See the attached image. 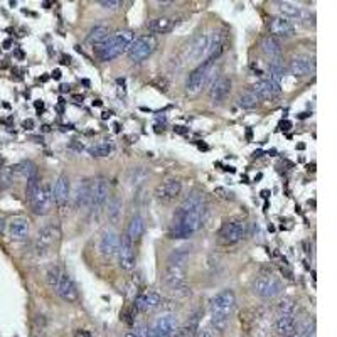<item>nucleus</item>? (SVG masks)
<instances>
[{
    "instance_id": "f257e3e1",
    "label": "nucleus",
    "mask_w": 337,
    "mask_h": 337,
    "mask_svg": "<svg viewBox=\"0 0 337 337\" xmlns=\"http://www.w3.org/2000/svg\"><path fill=\"white\" fill-rule=\"evenodd\" d=\"M204 199L199 192H192L184 203L181 204L179 209L174 212L172 224H170V238L176 239H185L191 238L199 231L204 221Z\"/></svg>"
},
{
    "instance_id": "f03ea898",
    "label": "nucleus",
    "mask_w": 337,
    "mask_h": 337,
    "mask_svg": "<svg viewBox=\"0 0 337 337\" xmlns=\"http://www.w3.org/2000/svg\"><path fill=\"white\" fill-rule=\"evenodd\" d=\"M135 39V34L131 30H118L115 34H110L104 41L100 44L93 46V52L103 63L117 59L118 56H122L123 52H127L130 42Z\"/></svg>"
},
{
    "instance_id": "7ed1b4c3",
    "label": "nucleus",
    "mask_w": 337,
    "mask_h": 337,
    "mask_svg": "<svg viewBox=\"0 0 337 337\" xmlns=\"http://www.w3.org/2000/svg\"><path fill=\"white\" fill-rule=\"evenodd\" d=\"M162 278H164V285L167 286V290L176 295L185 297L191 293V286L187 285V277H185V266L167 261Z\"/></svg>"
},
{
    "instance_id": "20e7f679",
    "label": "nucleus",
    "mask_w": 337,
    "mask_h": 337,
    "mask_svg": "<svg viewBox=\"0 0 337 337\" xmlns=\"http://www.w3.org/2000/svg\"><path fill=\"white\" fill-rule=\"evenodd\" d=\"M216 69V57H207L206 61H203L194 71H191V75L187 76L185 81V91L189 95H197L203 91V88L207 84V81L211 79L212 73Z\"/></svg>"
},
{
    "instance_id": "39448f33",
    "label": "nucleus",
    "mask_w": 337,
    "mask_h": 337,
    "mask_svg": "<svg viewBox=\"0 0 337 337\" xmlns=\"http://www.w3.org/2000/svg\"><path fill=\"white\" fill-rule=\"evenodd\" d=\"M157 49V39L152 34H143V36L135 37L130 42L127 54H129L131 63H142L149 56H152Z\"/></svg>"
},
{
    "instance_id": "423d86ee",
    "label": "nucleus",
    "mask_w": 337,
    "mask_h": 337,
    "mask_svg": "<svg viewBox=\"0 0 337 337\" xmlns=\"http://www.w3.org/2000/svg\"><path fill=\"white\" fill-rule=\"evenodd\" d=\"M251 290H253L255 295L261 297V298H275L282 293L284 290V284L278 277H275L272 273H265V275H258L257 278L251 284Z\"/></svg>"
},
{
    "instance_id": "0eeeda50",
    "label": "nucleus",
    "mask_w": 337,
    "mask_h": 337,
    "mask_svg": "<svg viewBox=\"0 0 337 337\" xmlns=\"http://www.w3.org/2000/svg\"><path fill=\"white\" fill-rule=\"evenodd\" d=\"M59 239H61L59 226H57V224H46L44 228H41L39 233L36 236V243H34L36 255L37 257L48 255L49 251L59 243Z\"/></svg>"
},
{
    "instance_id": "6e6552de",
    "label": "nucleus",
    "mask_w": 337,
    "mask_h": 337,
    "mask_svg": "<svg viewBox=\"0 0 337 337\" xmlns=\"http://www.w3.org/2000/svg\"><path fill=\"white\" fill-rule=\"evenodd\" d=\"M211 315H221V317H228L230 319L233 315L234 309H236V295L231 288L221 290L219 293H216L211 298Z\"/></svg>"
},
{
    "instance_id": "1a4fd4ad",
    "label": "nucleus",
    "mask_w": 337,
    "mask_h": 337,
    "mask_svg": "<svg viewBox=\"0 0 337 337\" xmlns=\"http://www.w3.org/2000/svg\"><path fill=\"white\" fill-rule=\"evenodd\" d=\"M275 5H277L278 12L282 14L280 17L288 19L290 22L297 21V22H302V24H305V26H309V27L315 24V17H313V14H311L309 10H305L304 7L297 5V3H292V2H275Z\"/></svg>"
},
{
    "instance_id": "9d476101",
    "label": "nucleus",
    "mask_w": 337,
    "mask_h": 337,
    "mask_svg": "<svg viewBox=\"0 0 337 337\" xmlns=\"http://www.w3.org/2000/svg\"><path fill=\"white\" fill-rule=\"evenodd\" d=\"M246 234V226L241 219H228L221 224L218 236L224 245H234L241 241Z\"/></svg>"
},
{
    "instance_id": "9b49d317",
    "label": "nucleus",
    "mask_w": 337,
    "mask_h": 337,
    "mask_svg": "<svg viewBox=\"0 0 337 337\" xmlns=\"http://www.w3.org/2000/svg\"><path fill=\"white\" fill-rule=\"evenodd\" d=\"M30 203V207H32V211L36 212V214L39 216H44L49 212V209L52 206V187L49 182H44V184H41V187L37 189V192L34 194L32 199L29 201Z\"/></svg>"
},
{
    "instance_id": "f8f14e48",
    "label": "nucleus",
    "mask_w": 337,
    "mask_h": 337,
    "mask_svg": "<svg viewBox=\"0 0 337 337\" xmlns=\"http://www.w3.org/2000/svg\"><path fill=\"white\" fill-rule=\"evenodd\" d=\"M108 196H110V184L106 179L98 177V179L90 182V203L88 207L91 209H100L106 204Z\"/></svg>"
},
{
    "instance_id": "ddd939ff",
    "label": "nucleus",
    "mask_w": 337,
    "mask_h": 337,
    "mask_svg": "<svg viewBox=\"0 0 337 337\" xmlns=\"http://www.w3.org/2000/svg\"><path fill=\"white\" fill-rule=\"evenodd\" d=\"M54 292L63 298L64 302H68V304H75V302L79 300L78 285H76V282L73 280V278L69 277L66 272L61 273L59 280H57L56 286H54Z\"/></svg>"
},
{
    "instance_id": "4468645a",
    "label": "nucleus",
    "mask_w": 337,
    "mask_h": 337,
    "mask_svg": "<svg viewBox=\"0 0 337 337\" xmlns=\"http://www.w3.org/2000/svg\"><path fill=\"white\" fill-rule=\"evenodd\" d=\"M150 329V337H172L179 329V320L176 315H162L158 317Z\"/></svg>"
},
{
    "instance_id": "2eb2a0df",
    "label": "nucleus",
    "mask_w": 337,
    "mask_h": 337,
    "mask_svg": "<svg viewBox=\"0 0 337 337\" xmlns=\"http://www.w3.org/2000/svg\"><path fill=\"white\" fill-rule=\"evenodd\" d=\"M133 248L135 246H133V243H131V239L127 234H123L122 239H120L117 258H118L120 268L125 270V272H131V270L135 268V250Z\"/></svg>"
},
{
    "instance_id": "dca6fc26",
    "label": "nucleus",
    "mask_w": 337,
    "mask_h": 337,
    "mask_svg": "<svg viewBox=\"0 0 337 337\" xmlns=\"http://www.w3.org/2000/svg\"><path fill=\"white\" fill-rule=\"evenodd\" d=\"M120 246V236L113 230H104L98 241V251L104 259H111L117 257Z\"/></svg>"
},
{
    "instance_id": "f3484780",
    "label": "nucleus",
    "mask_w": 337,
    "mask_h": 337,
    "mask_svg": "<svg viewBox=\"0 0 337 337\" xmlns=\"http://www.w3.org/2000/svg\"><path fill=\"white\" fill-rule=\"evenodd\" d=\"M69 196H71V184H69V177L66 174H61L56 179L52 189V201L56 203V206L59 207V211L64 214V207L69 203Z\"/></svg>"
},
{
    "instance_id": "a211bd4d",
    "label": "nucleus",
    "mask_w": 337,
    "mask_h": 337,
    "mask_svg": "<svg viewBox=\"0 0 337 337\" xmlns=\"http://www.w3.org/2000/svg\"><path fill=\"white\" fill-rule=\"evenodd\" d=\"M133 305L138 312H154L162 307V297L154 290H145L135 297Z\"/></svg>"
},
{
    "instance_id": "6ab92c4d",
    "label": "nucleus",
    "mask_w": 337,
    "mask_h": 337,
    "mask_svg": "<svg viewBox=\"0 0 337 337\" xmlns=\"http://www.w3.org/2000/svg\"><path fill=\"white\" fill-rule=\"evenodd\" d=\"M182 191V182L179 179H167L157 185L156 197L160 203H172L179 197Z\"/></svg>"
},
{
    "instance_id": "aec40b11",
    "label": "nucleus",
    "mask_w": 337,
    "mask_h": 337,
    "mask_svg": "<svg viewBox=\"0 0 337 337\" xmlns=\"http://www.w3.org/2000/svg\"><path fill=\"white\" fill-rule=\"evenodd\" d=\"M288 69L295 78H304L315 71V57L311 56H297L292 57L288 63Z\"/></svg>"
},
{
    "instance_id": "412c9836",
    "label": "nucleus",
    "mask_w": 337,
    "mask_h": 337,
    "mask_svg": "<svg viewBox=\"0 0 337 337\" xmlns=\"http://www.w3.org/2000/svg\"><path fill=\"white\" fill-rule=\"evenodd\" d=\"M7 233H9L12 241H26L30 234V221L27 218H14L7 224Z\"/></svg>"
},
{
    "instance_id": "4be33fe9",
    "label": "nucleus",
    "mask_w": 337,
    "mask_h": 337,
    "mask_svg": "<svg viewBox=\"0 0 337 337\" xmlns=\"http://www.w3.org/2000/svg\"><path fill=\"white\" fill-rule=\"evenodd\" d=\"M268 30L275 39H278V37L288 39V37L295 36V26L285 17H273L268 24Z\"/></svg>"
},
{
    "instance_id": "5701e85b",
    "label": "nucleus",
    "mask_w": 337,
    "mask_h": 337,
    "mask_svg": "<svg viewBox=\"0 0 337 337\" xmlns=\"http://www.w3.org/2000/svg\"><path fill=\"white\" fill-rule=\"evenodd\" d=\"M231 86H233L231 79L226 78V76H221V78L216 79L214 83L211 84V88H209V98H211L214 103L223 102V100L231 93Z\"/></svg>"
},
{
    "instance_id": "b1692460",
    "label": "nucleus",
    "mask_w": 337,
    "mask_h": 337,
    "mask_svg": "<svg viewBox=\"0 0 337 337\" xmlns=\"http://www.w3.org/2000/svg\"><path fill=\"white\" fill-rule=\"evenodd\" d=\"M253 93L258 96V98L273 100V98H278V96H280L282 86L280 84H275L273 81H270V79H261L253 86Z\"/></svg>"
},
{
    "instance_id": "393cba45",
    "label": "nucleus",
    "mask_w": 337,
    "mask_h": 337,
    "mask_svg": "<svg viewBox=\"0 0 337 337\" xmlns=\"http://www.w3.org/2000/svg\"><path fill=\"white\" fill-rule=\"evenodd\" d=\"M204 56H207V34L197 36L185 51V57L189 61H201Z\"/></svg>"
},
{
    "instance_id": "a878e982",
    "label": "nucleus",
    "mask_w": 337,
    "mask_h": 337,
    "mask_svg": "<svg viewBox=\"0 0 337 337\" xmlns=\"http://www.w3.org/2000/svg\"><path fill=\"white\" fill-rule=\"evenodd\" d=\"M297 332V320L293 315H280L275 322V334L278 337H292Z\"/></svg>"
},
{
    "instance_id": "bb28decb",
    "label": "nucleus",
    "mask_w": 337,
    "mask_h": 337,
    "mask_svg": "<svg viewBox=\"0 0 337 337\" xmlns=\"http://www.w3.org/2000/svg\"><path fill=\"white\" fill-rule=\"evenodd\" d=\"M145 218H143L142 214H135L133 218L130 219L129 223V228H127V236L131 239V243H137L142 239V236L145 234Z\"/></svg>"
},
{
    "instance_id": "cd10ccee",
    "label": "nucleus",
    "mask_w": 337,
    "mask_h": 337,
    "mask_svg": "<svg viewBox=\"0 0 337 337\" xmlns=\"http://www.w3.org/2000/svg\"><path fill=\"white\" fill-rule=\"evenodd\" d=\"M176 22L177 21L174 17H156L152 21H149L147 29L154 34H169L176 27Z\"/></svg>"
},
{
    "instance_id": "c85d7f7f",
    "label": "nucleus",
    "mask_w": 337,
    "mask_h": 337,
    "mask_svg": "<svg viewBox=\"0 0 337 337\" xmlns=\"http://www.w3.org/2000/svg\"><path fill=\"white\" fill-rule=\"evenodd\" d=\"M108 203L106 207V218L110 219L111 224H118L122 219V211H123V199L120 196H113Z\"/></svg>"
},
{
    "instance_id": "c756f323",
    "label": "nucleus",
    "mask_w": 337,
    "mask_h": 337,
    "mask_svg": "<svg viewBox=\"0 0 337 337\" xmlns=\"http://www.w3.org/2000/svg\"><path fill=\"white\" fill-rule=\"evenodd\" d=\"M261 49L265 52L266 57H270V61L273 59H280L282 56V44L278 39H275L272 36H266L261 42Z\"/></svg>"
},
{
    "instance_id": "7c9ffc66",
    "label": "nucleus",
    "mask_w": 337,
    "mask_h": 337,
    "mask_svg": "<svg viewBox=\"0 0 337 337\" xmlns=\"http://www.w3.org/2000/svg\"><path fill=\"white\" fill-rule=\"evenodd\" d=\"M90 182L91 181H83L79 182L78 189H76L75 194V206L78 209L88 207V203H90Z\"/></svg>"
},
{
    "instance_id": "2f4dec72",
    "label": "nucleus",
    "mask_w": 337,
    "mask_h": 337,
    "mask_svg": "<svg viewBox=\"0 0 337 337\" xmlns=\"http://www.w3.org/2000/svg\"><path fill=\"white\" fill-rule=\"evenodd\" d=\"M10 169H12L14 174H21V176H24L27 181L37 176V165L34 164L32 160H22L21 164L14 165V167H10Z\"/></svg>"
},
{
    "instance_id": "473e14b6",
    "label": "nucleus",
    "mask_w": 337,
    "mask_h": 337,
    "mask_svg": "<svg viewBox=\"0 0 337 337\" xmlns=\"http://www.w3.org/2000/svg\"><path fill=\"white\" fill-rule=\"evenodd\" d=\"M110 36V29H108L106 26H95L93 29L90 30V34H88V42L90 44H100L102 41H104L106 37Z\"/></svg>"
},
{
    "instance_id": "72a5a7b5",
    "label": "nucleus",
    "mask_w": 337,
    "mask_h": 337,
    "mask_svg": "<svg viewBox=\"0 0 337 337\" xmlns=\"http://www.w3.org/2000/svg\"><path fill=\"white\" fill-rule=\"evenodd\" d=\"M270 81H273L275 84H280L282 83V78H284L285 75V68H284V63H282V59H273L270 61Z\"/></svg>"
},
{
    "instance_id": "f704fd0d",
    "label": "nucleus",
    "mask_w": 337,
    "mask_h": 337,
    "mask_svg": "<svg viewBox=\"0 0 337 337\" xmlns=\"http://www.w3.org/2000/svg\"><path fill=\"white\" fill-rule=\"evenodd\" d=\"M295 309H297V304L292 300V298H284V300H280L277 304L278 317L280 315H293V313H295Z\"/></svg>"
},
{
    "instance_id": "c9c22d12",
    "label": "nucleus",
    "mask_w": 337,
    "mask_h": 337,
    "mask_svg": "<svg viewBox=\"0 0 337 337\" xmlns=\"http://www.w3.org/2000/svg\"><path fill=\"white\" fill-rule=\"evenodd\" d=\"M88 152H90L93 157H108L111 152V145L103 140V142H98V143H95V145H91L90 149H88Z\"/></svg>"
},
{
    "instance_id": "e433bc0d",
    "label": "nucleus",
    "mask_w": 337,
    "mask_h": 337,
    "mask_svg": "<svg viewBox=\"0 0 337 337\" xmlns=\"http://www.w3.org/2000/svg\"><path fill=\"white\" fill-rule=\"evenodd\" d=\"M258 103H259V98H258L257 95H255L253 91L243 93V95L238 98V104H239V106H241V108H248V110H250V108H255Z\"/></svg>"
},
{
    "instance_id": "4c0bfd02",
    "label": "nucleus",
    "mask_w": 337,
    "mask_h": 337,
    "mask_svg": "<svg viewBox=\"0 0 337 337\" xmlns=\"http://www.w3.org/2000/svg\"><path fill=\"white\" fill-rule=\"evenodd\" d=\"M211 325L214 331L223 334V332L228 329V325H230V319H228V317H221V315H211Z\"/></svg>"
},
{
    "instance_id": "58836bf2",
    "label": "nucleus",
    "mask_w": 337,
    "mask_h": 337,
    "mask_svg": "<svg viewBox=\"0 0 337 337\" xmlns=\"http://www.w3.org/2000/svg\"><path fill=\"white\" fill-rule=\"evenodd\" d=\"M61 273H63V270L59 268V266H51V268L48 270V273H46V280H48V285L51 286V288L54 290V286H56L57 280H59Z\"/></svg>"
},
{
    "instance_id": "ea45409f",
    "label": "nucleus",
    "mask_w": 337,
    "mask_h": 337,
    "mask_svg": "<svg viewBox=\"0 0 337 337\" xmlns=\"http://www.w3.org/2000/svg\"><path fill=\"white\" fill-rule=\"evenodd\" d=\"M41 187V181H39V177H32V179H29L27 181V187H26V197H27V201H30L34 197V194L37 192V189Z\"/></svg>"
},
{
    "instance_id": "a19ab883",
    "label": "nucleus",
    "mask_w": 337,
    "mask_h": 337,
    "mask_svg": "<svg viewBox=\"0 0 337 337\" xmlns=\"http://www.w3.org/2000/svg\"><path fill=\"white\" fill-rule=\"evenodd\" d=\"M100 5L106 10H117L118 7H122V2L120 0H103V2H100Z\"/></svg>"
},
{
    "instance_id": "79ce46f5",
    "label": "nucleus",
    "mask_w": 337,
    "mask_h": 337,
    "mask_svg": "<svg viewBox=\"0 0 337 337\" xmlns=\"http://www.w3.org/2000/svg\"><path fill=\"white\" fill-rule=\"evenodd\" d=\"M196 337H212V332L209 331V329H203V331L199 329V332H197Z\"/></svg>"
},
{
    "instance_id": "37998d69",
    "label": "nucleus",
    "mask_w": 337,
    "mask_h": 337,
    "mask_svg": "<svg viewBox=\"0 0 337 337\" xmlns=\"http://www.w3.org/2000/svg\"><path fill=\"white\" fill-rule=\"evenodd\" d=\"M76 337H91V334L88 331H78V334H76Z\"/></svg>"
},
{
    "instance_id": "c03bdc74",
    "label": "nucleus",
    "mask_w": 337,
    "mask_h": 337,
    "mask_svg": "<svg viewBox=\"0 0 337 337\" xmlns=\"http://www.w3.org/2000/svg\"><path fill=\"white\" fill-rule=\"evenodd\" d=\"M174 131H177V133H187L189 130H185V127H176Z\"/></svg>"
},
{
    "instance_id": "a18cd8bd",
    "label": "nucleus",
    "mask_w": 337,
    "mask_h": 337,
    "mask_svg": "<svg viewBox=\"0 0 337 337\" xmlns=\"http://www.w3.org/2000/svg\"><path fill=\"white\" fill-rule=\"evenodd\" d=\"M282 130H290V127H292V123L290 122H282Z\"/></svg>"
},
{
    "instance_id": "49530a36",
    "label": "nucleus",
    "mask_w": 337,
    "mask_h": 337,
    "mask_svg": "<svg viewBox=\"0 0 337 337\" xmlns=\"http://www.w3.org/2000/svg\"><path fill=\"white\" fill-rule=\"evenodd\" d=\"M32 127H34L32 120H26V122H24V129H32Z\"/></svg>"
},
{
    "instance_id": "de8ad7c7",
    "label": "nucleus",
    "mask_w": 337,
    "mask_h": 337,
    "mask_svg": "<svg viewBox=\"0 0 337 337\" xmlns=\"http://www.w3.org/2000/svg\"><path fill=\"white\" fill-rule=\"evenodd\" d=\"M52 78H54V79H61V71H59V69L52 71Z\"/></svg>"
},
{
    "instance_id": "09e8293b",
    "label": "nucleus",
    "mask_w": 337,
    "mask_h": 337,
    "mask_svg": "<svg viewBox=\"0 0 337 337\" xmlns=\"http://www.w3.org/2000/svg\"><path fill=\"white\" fill-rule=\"evenodd\" d=\"M61 59H63V61H61L63 64H69V63H71V57H69V56H63Z\"/></svg>"
},
{
    "instance_id": "8fccbe9b",
    "label": "nucleus",
    "mask_w": 337,
    "mask_h": 337,
    "mask_svg": "<svg viewBox=\"0 0 337 337\" xmlns=\"http://www.w3.org/2000/svg\"><path fill=\"white\" fill-rule=\"evenodd\" d=\"M3 228H5V221H3L2 218H0V234L3 233Z\"/></svg>"
},
{
    "instance_id": "3c124183",
    "label": "nucleus",
    "mask_w": 337,
    "mask_h": 337,
    "mask_svg": "<svg viewBox=\"0 0 337 337\" xmlns=\"http://www.w3.org/2000/svg\"><path fill=\"white\" fill-rule=\"evenodd\" d=\"M125 337H138V336L135 334V332H127V334H125Z\"/></svg>"
},
{
    "instance_id": "603ef678",
    "label": "nucleus",
    "mask_w": 337,
    "mask_h": 337,
    "mask_svg": "<svg viewBox=\"0 0 337 337\" xmlns=\"http://www.w3.org/2000/svg\"><path fill=\"white\" fill-rule=\"evenodd\" d=\"M93 104H95V106H102V102H100V100H95Z\"/></svg>"
},
{
    "instance_id": "864d4df0",
    "label": "nucleus",
    "mask_w": 337,
    "mask_h": 337,
    "mask_svg": "<svg viewBox=\"0 0 337 337\" xmlns=\"http://www.w3.org/2000/svg\"><path fill=\"white\" fill-rule=\"evenodd\" d=\"M2 170H3V158L0 157V172H2Z\"/></svg>"
},
{
    "instance_id": "5fc2aeb1",
    "label": "nucleus",
    "mask_w": 337,
    "mask_h": 337,
    "mask_svg": "<svg viewBox=\"0 0 337 337\" xmlns=\"http://www.w3.org/2000/svg\"><path fill=\"white\" fill-rule=\"evenodd\" d=\"M42 106H44V104H42V102H41V103H39V102L36 103V108H37V110H39V108H42Z\"/></svg>"
}]
</instances>
